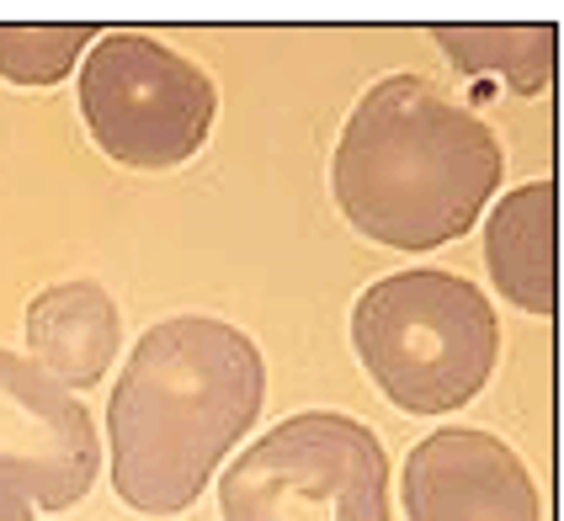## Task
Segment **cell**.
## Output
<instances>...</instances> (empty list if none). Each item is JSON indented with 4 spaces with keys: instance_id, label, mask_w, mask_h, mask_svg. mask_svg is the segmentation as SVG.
I'll list each match as a JSON object with an SVG mask.
<instances>
[{
    "instance_id": "30bf717a",
    "label": "cell",
    "mask_w": 564,
    "mask_h": 521,
    "mask_svg": "<svg viewBox=\"0 0 564 521\" xmlns=\"http://www.w3.org/2000/svg\"><path fill=\"white\" fill-rule=\"evenodd\" d=\"M437 43L447 59L474 80H501L506 91L538 96L554 80V54H560V28H437Z\"/></svg>"
},
{
    "instance_id": "3957f363",
    "label": "cell",
    "mask_w": 564,
    "mask_h": 521,
    "mask_svg": "<svg viewBox=\"0 0 564 521\" xmlns=\"http://www.w3.org/2000/svg\"><path fill=\"white\" fill-rule=\"evenodd\" d=\"M357 357L410 415L469 404L496 372L501 325L485 293L453 272H400L373 282L351 308Z\"/></svg>"
},
{
    "instance_id": "7c38bea8",
    "label": "cell",
    "mask_w": 564,
    "mask_h": 521,
    "mask_svg": "<svg viewBox=\"0 0 564 521\" xmlns=\"http://www.w3.org/2000/svg\"><path fill=\"white\" fill-rule=\"evenodd\" d=\"M0 521H32V506L22 500V495L0 490Z\"/></svg>"
},
{
    "instance_id": "277c9868",
    "label": "cell",
    "mask_w": 564,
    "mask_h": 521,
    "mask_svg": "<svg viewBox=\"0 0 564 521\" xmlns=\"http://www.w3.org/2000/svg\"><path fill=\"white\" fill-rule=\"evenodd\" d=\"M224 521H389V458L351 415L304 410L219 479Z\"/></svg>"
},
{
    "instance_id": "5b68a950",
    "label": "cell",
    "mask_w": 564,
    "mask_h": 521,
    "mask_svg": "<svg viewBox=\"0 0 564 521\" xmlns=\"http://www.w3.org/2000/svg\"><path fill=\"white\" fill-rule=\"evenodd\" d=\"M86 128L118 165L165 171L203 150L219 91L192 59L144 32H107L80 69Z\"/></svg>"
},
{
    "instance_id": "8992f818",
    "label": "cell",
    "mask_w": 564,
    "mask_h": 521,
    "mask_svg": "<svg viewBox=\"0 0 564 521\" xmlns=\"http://www.w3.org/2000/svg\"><path fill=\"white\" fill-rule=\"evenodd\" d=\"M96 463L101 447L86 404L37 362L0 351V490L43 511H64L86 500Z\"/></svg>"
},
{
    "instance_id": "8fae6325",
    "label": "cell",
    "mask_w": 564,
    "mask_h": 521,
    "mask_svg": "<svg viewBox=\"0 0 564 521\" xmlns=\"http://www.w3.org/2000/svg\"><path fill=\"white\" fill-rule=\"evenodd\" d=\"M96 37V28L86 22H0V75L17 86H54L75 69V54Z\"/></svg>"
},
{
    "instance_id": "ba28073f",
    "label": "cell",
    "mask_w": 564,
    "mask_h": 521,
    "mask_svg": "<svg viewBox=\"0 0 564 521\" xmlns=\"http://www.w3.org/2000/svg\"><path fill=\"white\" fill-rule=\"evenodd\" d=\"M485 267L506 299L528 314H554L560 304V197L554 182H528L506 192L485 229Z\"/></svg>"
},
{
    "instance_id": "9c48e42d",
    "label": "cell",
    "mask_w": 564,
    "mask_h": 521,
    "mask_svg": "<svg viewBox=\"0 0 564 521\" xmlns=\"http://www.w3.org/2000/svg\"><path fill=\"white\" fill-rule=\"evenodd\" d=\"M123 319L96 282L43 287L28 308V346L59 389H91L118 357Z\"/></svg>"
},
{
    "instance_id": "6da1fadb",
    "label": "cell",
    "mask_w": 564,
    "mask_h": 521,
    "mask_svg": "<svg viewBox=\"0 0 564 521\" xmlns=\"http://www.w3.org/2000/svg\"><path fill=\"white\" fill-rule=\"evenodd\" d=\"M261 399L267 368L246 330L203 314L144 330L107 410L118 500L144 517L187 511L251 431Z\"/></svg>"
},
{
    "instance_id": "7a4b0ae2",
    "label": "cell",
    "mask_w": 564,
    "mask_h": 521,
    "mask_svg": "<svg viewBox=\"0 0 564 521\" xmlns=\"http://www.w3.org/2000/svg\"><path fill=\"white\" fill-rule=\"evenodd\" d=\"M501 165V139L469 107L426 75H389L346 118L330 186L346 224L368 240L432 250L474 229Z\"/></svg>"
},
{
    "instance_id": "52a82bcc",
    "label": "cell",
    "mask_w": 564,
    "mask_h": 521,
    "mask_svg": "<svg viewBox=\"0 0 564 521\" xmlns=\"http://www.w3.org/2000/svg\"><path fill=\"white\" fill-rule=\"evenodd\" d=\"M410 521H538L522 458L490 431H432L405 463Z\"/></svg>"
}]
</instances>
